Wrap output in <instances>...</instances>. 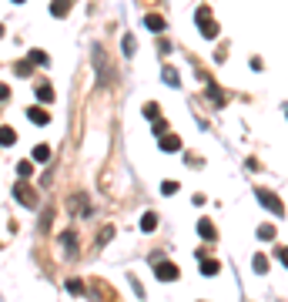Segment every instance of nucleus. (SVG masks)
Wrapping results in <instances>:
<instances>
[{"label":"nucleus","mask_w":288,"mask_h":302,"mask_svg":"<svg viewBox=\"0 0 288 302\" xmlns=\"http://www.w3.org/2000/svg\"><path fill=\"white\" fill-rule=\"evenodd\" d=\"M178 272H181V268L174 265V262H161V258H158V268H154V275L161 282H174L178 279Z\"/></svg>","instance_id":"nucleus-4"},{"label":"nucleus","mask_w":288,"mask_h":302,"mask_svg":"<svg viewBox=\"0 0 288 302\" xmlns=\"http://www.w3.org/2000/svg\"><path fill=\"white\" fill-rule=\"evenodd\" d=\"M285 114H288V108H285Z\"/></svg>","instance_id":"nucleus-30"},{"label":"nucleus","mask_w":288,"mask_h":302,"mask_svg":"<svg viewBox=\"0 0 288 302\" xmlns=\"http://www.w3.org/2000/svg\"><path fill=\"white\" fill-rule=\"evenodd\" d=\"M14 198L20 201V205H27V208H37V195H34V188L27 185V181H20V185H14Z\"/></svg>","instance_id":"nucleus-3"},{"label":"nucleus","mask_w":288,"mask_h":302,"mask_svg":"<svg viewBox=\"0 0 288 302\" xmlns=\"http://www.w3.org/2000/svg\"><path fill=\"white\" fill-rule=\"evenodd\" d=\"M111 235H114V228H111V225H108V228L100 232V238H98V242H100V245H104V242H111Z\"/></svg>","instance_id":"nucleus-25"},{"label":"nucleus","mask_w":288,"mask_h":302,"mask_svg":"<svg viewBox=\"0 0 288 302\" xmlns=\"http://www.w3.org/2000/svg\"><path fill=\"white\" fill-rule=\"evenodd\" d=\"M258 238L272 242V238H275V225H258Z\"/></svg>","instance_id":"nucleus-18"},{"label":"nucleus","mask_w":288,"mask_h":302,"mask_svg":"<svg viewBox=\"0 0 288 302\" xmlns=\"http://www.w3.org/2000/svg\"><path fill=\"white\" fill-rule=\"evenodd\" d=\"M201 275H218V262L201 255Z\"/></svg>","instance_id":"nucleus-12"},{"label":"nucleus","mask_w":288,"mask_h":302,"mask_svg":"<svg viewBox=\"0 0 288 302\" xmlns=\"http://www.w3.org/2000/svg\"><path fill=\"white\" fill-rule=\"evenodd\" d=\"M255 198H258V205H265L272 215H285V201L278 198L275 191H268V188H258L255 191Z\"/></svg>","instance_id":"nucleus-1"},{"label":"nucleus","mask_w":288,"mask_h":302,"mask_svg":"<svg viewBox=\"0 0 288 302\" xmlns=\"http://www.w3.org/2000/svg\"><path fill=\"white\" fill-rule=\"evenodd\" d=\"M158 145H161V151H181V138H178V134H168V131H164Z\"/></svg>","instance_id":"nucleus-5"},{"label":"nucleus","mask_w":288,"mask_h":302,"mask_svg":"<svg viewBox=\"0 0 288 302\" xmlns=\"http://www.w3.org/2000/svg\"><path fill=\"white\" fill-rule=\"evenodd\" d=\"M14 4H24V0H14Z\"/></svg>","instance_id":"nucleus-28"},{"label":"nucleus","mask_w":288,"mask_h":302,"mask_svg":"<svg viewBox=\"0 0 288 302\" xmlns=\"http://www.w3.org/2000/svg\"><path fill=\"white\" fill-rule=\"evenodd\" d=\"M161 78H164L168 88H178V84H181V74H178L174 67H164V71H161Z\"/></svg>","instance_id":"nucleus-11"},{"label":"nucleus","mask_w":288,"mask_h":302,"mask_svg":"<svg viewBox=\"0 0 288 302\" xmlns=\"http://www.w3.org/2000/svg\"><path fill=\"white\" fill-rule=\"evenodd\" d=\"M34 94H37L40 101H47V104L54 101V88H50L47 81H37V84H34Z\"/></svg>","instance_id":"nucleus-7"},{"label":"nucleus","mask_w":288,"mask_h":302,"mask_svg":"<svg viewBox=\"0 0 288 302\" xmlns=\"http://www.w3.org/2000/svg\"><path fill=\"white\" fill-rule=\"evenodd\" d=\"M144 27L151 34H161L164 31V17H161V14H148V17H144Z\"/></svg>","instance_id":"nucleus-6"},{"label":"nucleus","mask_w":288,"mask_h":302,"mask_svg":"<svg viewBox=\"0 0 288 302\" xmlns=\"http://www.w3.org/2000/svg\"><path fill=\"white\" fill-rule=\"evenodd\" d=\"M27 118H30L34 124H47L50 121V114H47L44 108H27Z\"/></svg>","instance_id":"nucleus-9"},{"label":"nucleus","mask_w":288,"mask_h":302,"mask_svg":"<svg viewBox=\"0 0 288 302\" xmlns=\"http://www.w3.org/2000/svg\"><path fill=\"white\" fill-rule=\"evenodd\" d=\"M121 47H124V54H128V57L134 54V47H138V44H134V37H131V34H128V37L121 41Z\"/></svg>","instance_id":"nucleus-22"},{"label":"nucleus","mask_w":288,"mask_h":302,"mask_svg":"<svg viewBox=\"0 0 288 302\" xmlns=\"http://www.w3.org/2000/svg\"><path fill=\"white\" fill-rule=\"evenodd\" d=\"M141 228H144V232H154V228H158V215H154V212H148V215L141 218Z\"/></svg>","instance_id":"nucleus-16"},{"label":"nucleus","mask_w":288,"mask_h":302,"mask_svg":"<svg viewBox=\"0 0 288 302\" xmlns=\"http://www.w3.org/2000/svg\"><path fill=\"white\" fill-rule=\"evenodd\" d=\"M0 34H4V27H0Z\"/></svg>","instance_id":"nucleus-29"},{"label":"nucleus","mask_w":288,"mask_h":302,"mask_svg":"<svg viewBox=\"0 0 288 302\" xmlns=\"http://www.w3.org/2000/svg\"><path fill=\"white\" fill-rule=\"evenodd\" d=\"M194 21H198V27H201V37H208V41H214V37H218V24L211 21V11H208V7H198Z\"/></svg>","instance_id":"nucleus-2"},{"label":"nucleus","mask_w":288,"mask_h":302,"mask_svg":"<svg viewBox=\"0 0 288 302\" xmlns=\"http://www.w3.org/2000/svg\"><path fill=\"white\" fill-rule=\"evenodd\" d=\"M168 131V121H161V118H154V134H164Z\"/></svg>","instance_id":"nucleus-26"},{"label":"nucleus","mask_w":288,"mask_h":302,"mask_svg":"<svg viewBox=\"0 0 288 302\" xmlns=\"http://www.w3.org/2000/svg\"><path fill=\"white\" fill-rule=\"evenodd\" d=\"M14 141H17V131H14V128H0V145L10 148Z\"/></svg>","instance_id":"nucleus-13"},{"label":"nucleus","mask_w":288,"mask_h":302,"mask_svg":"<svg viewBox=\"0 0 288 302\" xmlns=\"http://www.w3.org/2000/svg\"><path fill=\"white\" fill-rule=\"evenodd\" d=\"M70 7H74V0H54V4H50V14H54V17H67Z\"/></svg>","instance_id":"nucleus-8"},{"label":"nucleus","mask_w":288,"mask_h":302,"mask_svg":"<svg viewBox=\"0 0 288 302\" xmlns=\"http://www.w3.org/2000/svg\"><path fill=\"white\" fill-rule=\"evenodd\" d=\"M17 175H20V178H30L34 175V161H17Z\"/></svg>","instance_id":"nucleus-17"},{"label":"nucleus","mask_w":288,"mask_h":302,"mask_svg":"<svg viewBox=\"0 0 288 302\" xmlns=\"http://www.w3.org/2000/svg\"><path fill=\"white\" fill-rule=\"evenodd\" d=\"M198 235H201V238H208V242H214V235H218V232H214V225H211L208 218H201V222H198Z\"/></svg>","instance_id":"nucleus-10"},{"label":"nucleus","mask_w":288,"mask_h":302,"mask_svg":"<svg viewBox=\"0 0 288 302\" xmlns=\"http://www.w3.org/2000/svg\"><path fill=\"white\" fill-rule=\"evenodd\" d=\"M158 114H161V108H158L154 101H151V104H144V118H148V121H154Z\"/></svg>","instance_id":"nucleus-21"},{"label":"nucleus","mask_w":288,"mask_h":302,"mask_svg":"<svg viewBox=\"0 0 288 302\" xmlns=\"http://www.w3.org/2000/svg\"><path fill=\"white\" fill-rule=\"evenodd\" d=\"M34 161H44V165H47V161H50V148L37 145V148H34Z\"/></svg>","instance_id":"nucleus-15"},{"label":"nucleus","mask_w":288,"mask_h":302,"mask_svg":"<svg viewBox=\"0 0 288 302\" xmlns=\"http://www.w3.org/2000/svg\"><path fill=\"white\" fill-rule=\"evenodd\" d=\"M30 64L34 67H47V64H50V57H47L44 51H30Z\"/></svg>","instance_id":"nucleus-14"},{"label":"nucleus","mask_w":288,"mask_h":302,"mask_svg":"<svg viewBox=\"0 0 288 302\" xmlns=\"http://www.w3.org/2000/svg\"><path fill=\"white\" fill-rule=\"evenodd\" d=\"M275 258L282 262V265H288V245H278L275 248Z\"/></svg>","instance_id":"nucleus-23"},{"label":"nucleus","mask_w":288,"mask_h":302,"mask_svg":"<svg viewBox=\"0 0 288 302\" xmlns=\"http://www.w3.org/2000/svg\"><path fill=\"white\" fill-rule=\"evenodd\" d=\"M10 98V88H7V84H0V101H7Z\"/></svg>","instance_id":"nucleus-27"},{"label":"nucleus","mask_w":288,"mask_h":302,"mask_svg":"<svg viewBox=\"0 0 288 302\" xmlns=\"http://www.w3.org/2000/svg\"><path fill=\"white\" fill-rule=\"evenodd\" d=\"M14 71H17L20 78H27V74L34 71V64H30V61H17V64H14Z\"/></svg>","instance_id":"nucleus-19"},{"label":"nucleus","mask_w":288,"mask_h":302,"mask_svg":"<svg viewBox=\"0 0 288 302\" xmlns=\"http://www.w3.org/2000/svg\"><path fill=\"white\" fill-rule=\"evenodd\" d=\"M252 265H255V272L262 275V272H268V258L265 255H255V258H252Z\"/></svg>","instance_id":"nucleus-20"},{"label":"nucleus","mask_w":288,"mask_h":302,"mask_svg":"<svg viewBox=\"0 0 288 302\" xmlns=\"http://www.w3.org/2000/svg\"><path fill=\"white\" fill-rule=\"evenodd\" d=\"M174 191H178L174 181H164V185H161V195H174Z\"/></svg>","instance_id":"nucleus-24"}]
</instances>
